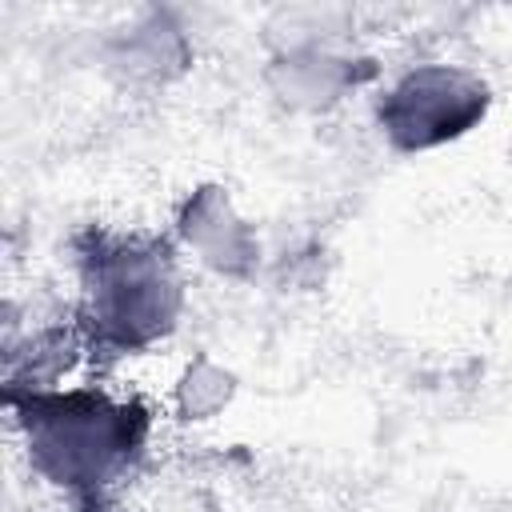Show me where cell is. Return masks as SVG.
Segmentation results:
<instances>
[{
    "instance_id": "8992f818",
    "label": "cell",
    "mask_w": 512,
    "mask_h": 512,
    "mask_svg": "<svg viewBox=\"0 0 512 512\" xmlns=\"http://www.w3.org/2000/svg\"><path fill=\"white\" fill-rule=\"evenodd\" d=\"M192 60V44L184 28L168 12H144L128 28L108 36L104 64L120 84L136 88H156L176 80Z\"/></svg>"
},
{
    "instance_id": "52a82bcc",
    "label": "cell",
    "mask_w": 512,
    "mask_h": 512,
    "mask_svg": "<svg viewBox=\"0 0 512 512\" xmlns=\"http://www.w3.org/2000/svg\"><path fill=\"white\" fill-rule=\"evenodd\" d=\"M232 392H236V376L212 356H196L176 384V408L188 420H208L220 408H228Z\"/></svg>"
},
{
    "instance_id": "3957f363",
    "label": "cell",
    "mask_w": 512,
    "mask_h": 512,
    "mask_svg": "<svg viewBox=\"0 0 512 512\" xmlns=\"http://www.w3.org/2000/svg\"><path fill=\"white\" fill-rule=\"evenodd\" d=\"M492 88L480 72L448 60L404 68L376 96V128L400 156H420L464 140L484 124Z\"/></svg>"
},
{
    "instance_id": "7a4b0ae2",
    "label": "cell",
    "mask_w": 512,
    "mask_h": 512,
    "mask_svg": "<svg viewBox=\"0 0 512 512\" xmlns=\"http://www.w3.org/2000/svg\"><path fill=\"white\" fill-rule=\"evenodd\" d=\"M76 328L88 348L132 356L160 344L184 312L176 244L152 232L88 228L72 244Z\"/></svg>"
},
{
    "instance_id": "277c9868",
    "label": "cell",
    "mask_w": 512,
    "mask_h": 512,
    "mask_svg": "<svg viewBox=\"0 0 512 512\" xmlns=\"http://www.w3.org/2000/svg\"><path fill=\"white\" fill-rule=\"evenodd\" d=\"M372 60L332 48L324 36H300L276 48L264 68L272 96L292 112H328L372 80Z\"/></svg>"
},
{
    "instance_id": "5b68a950",
    "label": "cell",
    "mask_w": 512,
    "mask_h": 512,
    "mask_svg": "<svg viewBox=\"0 0 512 512\" xmlns=\"http://www.w3.org/2000/svg\"><path fill=\"white\" fill-rule=\"evenodd\" d=\"M176 244L228 280H248L260 268V236L220 184H200L184 196L176 208Z\"/></svg>"
},
{
    "instance_id": "6da1fadb",
    "label": "cell",
    "mask_w": 512,
    "mask_h": 512,
    "mask_svg": "<svg viewBox=\"0 0 512 512\" xmlns=\"http://www.w3.org/2000/svg\"><path fill=\"white\" fill-rule=\"evenodd\" d=\"M32 472L80 508H100L144 460L152 416L140 400L88 388L48 384L4 392Z\"/></svg>"
}]
</instances>
